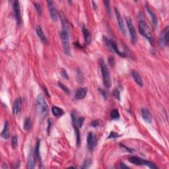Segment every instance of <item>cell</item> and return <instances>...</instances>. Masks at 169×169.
I'll list each match as a JSON object with an SVG mask.
<instances>
[{"mask_svg":"<svg viewBox=\"0 0 169 169\" xmlns=\"http://www.w3.org/2000/svg\"><path fill=\"white\" fill-rule=\"evenodd\" d=\"M36 109L41 117H46L48 113V106L43 95H38L35 101Z\"/></svg>","mask_w":169,"mask_h":169,"instance_id":"obj_1","label":"cell"},{"mask_svg":"<svg viewBox=\"0 0 169 169\" xmlns=\"http://www.w3.org/2000/svg\"><path fill=\"white\" fill-rule=\"evenodd\" d=\"M138 29L140 35L146 38L151 46H153L154 38L150 28L148 26L147 23L144 21H140L138 23Z\"/></svg>","mask_w":169,"mask_h":169,"instance_id":"obj_2","label":"cell"},{"mask_svg":"<svg viewBox=\"0 0 169 169\" xmlns=\"http://www.w3.org/2000/svg\"><path fill=\"white\" fill-rule=\"evenodd\" d=\"M98 63H99L100 70H101L102 79H103L104 86L106 88H110L111 87V85H112V82H111L110 71H109L108 68L107 67L105 61H104L103 59H99Z\"/></svg>","mask_w":169,"mask_h":169,"instance_id":"obj_3","label":"cell"},{"mask_svg":"<svg viewBox=\"0 0 169 169\" xmlns=\"http://www.w3.org/2000/svg\"><path fill=\"white\" fill-rule=\"evenodd\" d=\"M128 160H129L131 163L136 164V165H146L151 168H157V166H155V164H153V162L148 161V160H146L145 159H143L140 157H136V156L130 157Z\"/></svg>","mask_w":169,"mask_h":169,"instance_id":"obj_4","label":"cell"},{"mask_svg":"<svg viewBox=\"0 0 169 169\" xmlns=\"http://www.w3.org/2000/svg\"><path fill=\"white\" fill-rule=\"evenodd\" d=\"M60 38L61 40V44L64 50V52L66 55H70V46H69V39L67 32L65 30H63L60 33Z\"/></svg>","mask_w":169,"mask_h":169,"instance_id":"obj_5","label":"cell"},{"mask_svg":"<svg viewBox=\"0 0 169 169\" xmlns=\"http://www.w3.org/2000/svg\"><path fill=\"white\" fill-rule=\"evenodd\" d=\"M168 33L169 27H166L165 29L162 30L159 36V44L161 48H164L167 46L168 43Z\"/></svg>","mask_w":169,"mask_h":169,"instance_id":"obj_6","label":"cell"},{"mask_svg":"<svg viewBox=\"0 0 169 169\" xmlns=\"http://www.w3.org/2000/svg\"><path fill=\"white\" fill-rule=\"evenodd\" d=\"M126 24H127L128 28V29H129V31H130V36H131L132 42L134 44H135L137 42V41H138V37H137L136 29H135L133 23H132L131 19H130V17H126Z\"/></svg>","mask_w":169,"mask_h":169,"instance_id":"obj_7","label":"cell"},{"mask_svg":"<svg viewBox=\"0 0 169 169\" xmlns=\"http://www.w3.org/2000/svg\"><path fill=\"white\" fill-rule=\"evenodd\" d=\"M104 41H105L106 44L108 45V46H109L110 48H112V50H114L118 55H120V56H121V57H126L125 53L122 52H120V51L118 46V44L116 43V42L110 39H108V38H106V37H104Z\"/></svg>","mask_w":169,"mask_h":169,"instance_id":"obj_8","label":"cell"},{"mask_svg":"<svg viewBox=\"0 0 169 169\" xmlns=\"http://www.w3.org/2000/svg\"><path fill=\"white\" fill-rule=\"evenodd\" d=\"M97 145L96 137L92 132H89L87 136V147L90 151H93Z\"/></svg>","mask_w":169,"mask_h":169,"instance_id":"obj_9","label":"cell"},{"mask_svg":"<svg viewBox=\"0 0 169 169\" xmlns=\"http://www.w3.org/2000/svg\"><path fill=\"white\" fill-rule=\"evenodd\" d=\"M71 118H72V123H73V126L75 134L76 136V142H77V145L79 146L80 145L81 143V134L79 132V128L77 127V122L75 117L73 115V114H71Z\"/></svg>","mask_w":169,"mask_h":169,"instance_id":"obj_10","label":"cell"},{"mask_svg":"<svg viewBox=\"0 0 169 169\" xmlns=\"http://www.w3.org/2000/svg\"><path fill=\"white\" fill-rule=\"evenodd\" d=\"M13 8L15 17L17 22L19 25L21 23V11L18 1L15 0V1H13Z\"/></svg>","mask_w":169,"mask_h":169,"instance_id":"obj_11","label":"cell"},{"mask_svg":"<svg viewBox=\"0 0 169 169\" xmlns=\"http://www.w3.org/2000/svg\"><path fill=\"white\" fill-rule=\"evenodd\" d=\"M47 3H48L49 10H50L51 18H52L53 21H56L57 20V13L55 7L54 3H53V1L49 0V1H47Z\"/></svg>","mask_w":169,"mask_h":169,"instance_id":"obj_12","label":"cell"},{"mask_svg":"<svg viewBox=\"0 0 169 169\" xmlns=\"http://www.w3.org/2000/svg\"><path fill=\"white\" fill-rule=\"evenodd\" d=\"M114 11H115V13H116V17H117L118 23L120 30V31L124 34V35H125L126 29H125L124 24V21H123L122 17V16H121L120 13L118 9L117 8H116V7L114 8Z\"/></svg>","mask_w":169,"mask_h":169,"instance_id":"obj_13","label":"cell"},{"mask_svg":"<svg viewBox=\"0 0 169 169\" xmlns=\"http://www.w3.org/2000/svg\"><path fill=\"white\" fill-rule=\"evenodd\" d=\"M145 8H146L147 12L148 13L149 16H150L151 21H152V24H153L154 28H156L157 26V23H158V20H157V16H156L155 13L152 11L151 8L149 7V4H147L146 6H145Z\"/></svg>","mask_w":169,"mask_h":169,"instance_id":"obj_14","label":"cell"},{"mask_svg":"<svg viewBox=\"0 0 169 169\" xmlns=\"http://www.w3.org/2000/svg\"><path fill=\"white\" fill-rule=\"evenodd\" d=\"M35 166V157L34 151L31 149L30 153L28 156V162H27V168L29 169H33Z\"/></svg>","mask_w":169,"mask_h":169,"instance_id":"obj_15","label":"cell"},{"mask_svg":"<svg viewBox=\"0 0 169 169\" xmlns=\"http://www.w3.org/2000/svg\"><path fill=\"white\" fill-rule=\"evenodd\" d=\"M21 110V99L20 98H17L14 101L13 104V113L15 116L19 114Z\"/></svg>","mask_w":169,"mask_h":169,"instance_id":"obj_16","label":"cell"},{"mask_svg":"<svg viewBox=\"0 0 169 169\" xmlns=\"http://www.w3.org/2000/svg\"><path fill=\"white\" fill-rule=\"evenodd\" d=\"M87 92H88V89H87V87H82V88L79 89L76 91L75 98L77 100L83 99L87 96Z\"/></svg>","mask_w":169,"mask_h":169,"instance_id":"obj_17","label":"cell"},{"mask_svg":"<svg viewBox=\"0 0 169 169\" xmlns=\"http://www.w3.org/2000/svg\"><path fill=\"white\" fill-rule=\"evenodd\" d=\"M142 116L143 119L147 123L151 124L152 122V116L151 114L147 108H143L142 109Z\"/></svg>","mask_w":169,"mask_h":169,"instance_id":"obj_18","label":"cell"},{"mask_svg":"<svg viewBox=\"0 0 169 169\" xmlns=\"http://www.w3.org/2000/svg\"><path fill=\"white\" fill-rule=\"evenodd\" d=\"M132 77H133L135 82H136L139 86L140 87H143V83L142 79L140 75L139 74V73L138 71L133 70V71H132Z\"/></svg>","mask_w":169,"mask_h":169,"instance_id":"obj_19","label":"cell"},{"mask_svg":"<svg viewBox=\"0 0 169 169\" xmlns=\"http://www.w3.org/2000/svg\"><path fill=\"white\" fill-rule=\"evenodd\" d=\"M36 35H38V37H39L40 40H41V42L42 43H46L47 42V38L46 37V36H45L44 33L43 31H42V29H41V27L40 26H37L36 28Z\"/></svg>","mask_w":169,"mask_h":169,"instance_id":"obj_20","label":"cell"},{"mask_svg":"<svg viewBox=\"0 0 169 169\" xmlns=\"http://www.w3.org/2000/svg\"><path fill=\"white\" fill-rule=\"evenodd\" d=\"M82 31L83 34V36H84V40L86 44H89L91 42V35L89 30L86 29L85 26H83L82 28Z\"/></svg>","mask_w":169,"mask_h":169,"instance_id":"obj_21","label":"cell"},{"mask_svg":"<svg viewBox=\"0 0 169 169\" xmlns=\"http://www.w3.org/2000/svg\"><path fill=\"white\" fill-rule=\"evenodd\" d=\"M1 136L2 138L5 139V140H7L9 137V126H8V122H5L4 124V127L3 129L2 130V132L1 134Z\"/></svg>","mask_w":169,"mask_h":169,"instance_id":"obj_22","label":"cell"},{"mask_svg":"<svg viewBox=\"0 0 169 169\" xmlns=\"http://www.w3.org/2000/svg\"><path fill=\"white\" fill-rule=\"evenodd\" d=\"M52 112L53 114V116L56 117H59L61 116L62 115L64 114V112L62 109L59 108V107L57 106H53L52 108Z\"/></svg>","mask_w":169,"mask_h":169,"instance_id":"obj_23","label":"cell"},{"mask_svg":"<svg viewBox=\"0 0 169 169\" xmlns=\"http://www.w3.org/2000/svg\"><path fill=\"white\" fill-rule=\"evenodd\" d=\"M23 128L25 131H29L30 129L31 128V120L30 118H27L24 122V124H23Z\"/></svg>","mask_w":169,"mask_h":169,"instance_id":"obj_24","label":"cell"},{"mask_svg":"<svg viewBox=\"0 0 169 169\" xmlns=\"http://www.w3.org/2000/svg\"><path fill=\"white\" fill-rule=\"evenodd\" d=\"M92 164V160L90 158H86L83 161V165L81 166V168H88L91 166Z\"/></svg>","mask_w":169,"mask_h":169,"instance_id":"obj_25","label":"cell"},{"mask_svg":"<svg viewBox=\"0 0 169 169\" xmlns=\"http://www.w3.org/2000/svg\"><path fill=\"white\" fill-rule=\"evenodd\" d=\"M40 139H38L37 142H36V157L38 158V159L40 161Z\"/></svg>","mask_w":169,"mask_h":169,"instance_id":"obj_26","label":"cell"},{"mask_svg":"<svg viewBox=\"0 0 169 169\" xmlns=\"http://www.w3.org/2000/svg\"><path fill=\"white\" fill-rule=\"evenodd\" d=\"M110 117L113 120L118 119L120 118V114L118 110L117 109H114V110H112V112L110 113Z\"/></svg>","mask_w":169,"mask_h":169,"instance_id":"obj_27","label":"cell"},{"mask_svg":"<svg viewBox=\"0 0 169 169\" xmlns=\"http://www.w3.org/2000/svg\"><path fill=\"white\" fill-rule=\"evenodd\" d=\"M57 85H58V86L60 87V88L63 90L64 92H65L67 94H70V91L69 89H68V87H67L65 86V85H63V83H61L60 82H58L57 83Z\"/></svg>","mask_w":169,"mask_h":169,"instance_id":"obj_28","label":"cell"},{"mask_svg":"<svg viewBox=\"0 0 169 169\" xmlns=\"http://www.w3.org/2000/svg\"><path fill=\"white\" fill-rule=\"evenodd\" d=\"M104 6H105L106 10L109 15H111V9H110V2L109 1H104Z\"/></svg>","mask_w":169,"mask_h":169,"instance_id":"obj_29","label":"cell"},{"mask_svg":"<svg viewBox=\"0 0 169 169\" xmlns=\"http://www.w3.org/2000/svg\"><path fill=\"white\" fill-rule=\"evenodd\" d=\"M11 145H12V147L13 149H15L17 147V145H18V140H17V136H13L12 138V140H11Z\"/></svg>","mask_w":169,"mask_h":169,"instance_id":"obj_30","label":"cell"},{"mask_svg":"<svg viewBox=\"0 0 169 169\" xmlns=\"http://www.w3.org/2000/svg\"><path fill=\"white\" fill-rule=\"evenodd\" d=\"M84 120H85V119L82 117L79 118L77 119V126L79 128H81V127H82L83 122H84Z\"/></svg>","mask_w":169,"mask_h":169,"instance_id":"obj_31","label":"cell"},{"mask_svg":"<svg viewBox=\"0 0 169 169\" xmlns=\"http://www.w3.org/2000/svg\"><path fill=\"white\" fill-rule=\"evenodd\" d=\"M119 135L117 133L114 132H111L110 135L108 136V139H116L117 138H118Z\"/></svg>","mask_w":169,"mask_h":169,"instance_id":"obj_32","label":"cell"},{"mask_svg":"<svg viewBox=\"0 0 169 169\" xmlns=\"http://www.w3.org/2000/svg\"><path fill=\"white\" fill-rule=\"evenodd\" d=\"M113 95L114 96L115 98H116L118 100H120V92L118 89H114V91H113Z\"/></svg>","mask_w":169,"mask_h":169,"instance_id":"obj_33","label":"cell"},{"mask_svg":"<svg viewBox=\"0 0 169 169\" xmlns=\"http://www.w3.org/2000/svg\"><path fill=\"white\" fill-rule=\"evenodd\" d=\"M35 7L38 13L41 14V6H40V4L39 3H35Z\"/></svg>","mask_w":169,"mask_h":169,"instance_id":"obj_34","label":"cell"},{"mask_svg":"<svg viewBox=\"0 0 169 169\" xmlns=\"http://www.w3.org/2000/svg\"><path fill=\"white\" fill-rule=\"evenodd\" d=\"M120 145L121 147H122L123 149H124L125 150H126V151H128V152H130V153H132V152H134L135 151L134 149H133L132 148H129V147H126V145H124V144H120Z\"/></svg>","mask_w":169,"mask_h":169,"instance_id":"obj_35","label":"cell"},{"mask_svg":"<svg viewBox=\"0 0 169 169\" xmlns=\"http://www.w3.org/2000/svg\"><path fill=\"white\" fill-rule=\"evenodd\" d=\"M108 63L110 64V65L113 66L114 64V58L112 56H110L108 58Z\"/></svg>","mask_w":169,"mask_h":169,"instance_id":"obj_36","label":"cell"},{"mask_svg":"<svg viewBox=\"0 0 169 169\" xmlns=\"http://www.w3.org/2000/svg\"><path fill=\"white\" fill-rule=\"evenodd\" d=\"M98 125H99V122H98V120H94L92 122V123L91 124V126L92 127H94V128L97 127Z\"/></svg>","mask_w":169,"mask_h":169,"instance_id":"obj_37","label":"cell"},{"mask_svg":"<svg viewBox=\"0 0 169 169\" xmlns=\"http://www.w3.org/2000/svg\"><path fill=\"white\" fill-rule=\"evenodd\" d=\"M61 75H62V77L63 78L67 79L68 76H67V73H66L65 69H63L62 70H61Z\"/></svg>","mask_w":169,"mask_h":169,"instance_id":"obj_38","label":"cell"},{"mask_svg":"<svg viewBox=\"0 0 169 169\" xmlns=\"http://www.w3.org/2000/svg\"><path fill=\"white\" fill-rule=\"evenodd\" d=\"M99 91L100 92V93L102 94V96H103V97L106 98V92L104 91L103 89H99Z\"/></svg>","mask_w":169,"mask_h":169,"instance_id":"obj_39","label":"cell"},{"mask_svg":"<svg viewBox=\"0 0 169 169\" xmlns=\"http://www.w3.org/2000/svg\"><path fill=\"white\" fill-rule=\"evenodd\" d=\"M119 168H129V167H128V166H127L126 165H125V164H124L123 162H122V163L120 164Z\"/></svg>","mask_w":169,"mask_h":169,"instance_id":"obj_40","label":"cell"},{"mask_svg":"<svg viewBox=\"0 0 169 169\" xmlns=\"http://www.w3.org/2000/svg\"><path fill=\"white\" fill-rule=\"evenodd\" d=\"M50 126H51V122L50 120H48V128H47V132L49 134L50 132Z\"/></svg>","mask_w":169,"mask_h":169,"instance_id":"obj_41","label":"cell"},{"mask_svg":"<svg viewBox=\"0 0 169 169\" xmlns=\"http://www.w3.org/2000/svg\"><path fill=\"white\" fill-rule=\"evenodd\" d=\"M92 3L93 4V7H94V9H95V10H97V4H96L95 2L94 1H93L92 2Z\"/></svg>","mask_w":169,"mask_h":169,"instance_id":"obj_42","label":"cell"},{"mask_svg":"<svg viewBox=\"0 0 169 169\" xmlns=\"http://www.w3.org/2000/svg\"><path fill=\"white\" fill-rule=\"evenodd\" d=\"M44 91L45 92H46V95H47V96H48V97H50V95H49L48 92V91H47V89H46V88H44Z\"/></svg>","mask_w":169,"mask_h":169,"instance_id":"obj_43","label":"cell"}]
</instances>
